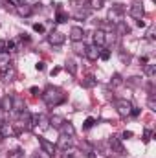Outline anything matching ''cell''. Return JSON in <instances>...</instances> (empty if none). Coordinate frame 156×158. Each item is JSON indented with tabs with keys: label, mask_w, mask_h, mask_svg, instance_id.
<instances>
[{
	"label": "cell",
	"mask_w": 156,
	"mask_h": 158,
	"mask_svg": "<svg viewBox=\"0 0 156 158\" xmlns=\"http://www.w3.org/2000/svg\"><path fill=\"white\" fill-rule=\"evenodd\" d=\"M74 17H76L77 20H81V19H86V17H88V11H86V9H84V11H81V9H79V11L76 13V15H74Z\"/></svg>",
	"instance_id": "cell-35"
},
{
	"label": "cell",
	"mask_w": 156,
	"mask_h": 158,
	"mask_svg": "<svg viewBox=\"0 0 156 158\" xmlns=\"http://www.w3.org/2000/svg\"><path fill=\"white\" fill-rule=\"evenodd\" d=\"M99 59L101 61H109L110 59V50H101L99 52Z\"/></svg>",
	"instance_id": "cell-32"
},
{
	"label": "cell",
	"mask_w": 156,
	"mask_h": 158,
	"mask_svg": "<svg viewBox=\"0 0 156 158\" xmlns=\"http://www.w3.org/2000/svg\"><path fill=\"white\" fill-rule=\"evenodd\" d=\"M105 35H107L105 30H96V31H94V44L99 46V48L107 46V42H105Z\"/></svg>",
	"instance_id": "cell-11"
},
{
	"label": "cell",
	"mask_w": 156,
	"mask_h": 158,
	"mask_svg": "<svg viewBox=\"0 0 156 158\" xmlns=\"http://www.w3.org/2000/svg\"><path fill=\"white\" fill-rule=\"evenodd\" d=\"M99 52H101V48L96 46V44L86 46V48H84V57H86L88 61H97V59H99Z\"/></svg>",
	"instance_id": "cell-9"
},
{
	"label": "cell",
	"mask_w": 156,
	"mask_h": 158,
	"mask_svg": "<svg viewBox=\"0 0 156 158\" xmlns=\"http://www.w3.org/2000/svg\"><path fill=\"white\" fill-rule=\"evenodd\" d=\"M15 11H17L20 17H30V15L33 13V7H31L30 4H26V2H24V4H18V6L15 7Z\"/></svg>",
	"instance_id": "cell-13"
},
{
	"label": "cell",
	"mask_w": 156,
	"mask_h": 158,
	"mask_svg": "<svg viewBox=\"0 0 156 158\" xmlns=\"http://www.w3.org/2000/svg\"><path fill=\"white\" fill-rule=\"evenodd\" d=\"M4 46H6V40H0V52H4Z\"/></svg>",
	"instance_id": "cell-48"
},
{
	"label": "cell",
	"mask_w": 156,
	"mask_h": 158,
	"mask_svg": "<svg viewBox=\"0 0 156 158\" xmlns=\"http://www.w3.org/2000/svg\"><path fill=\"white\" fill-rule=\"evenodd\" d=\"M64 68H66V72H70V76H76V74H77V66H76V63H74L72 59H68V61H66Z\"/></svg>",
	"instance_id": "cell-20"
},
{
	"label": "cell",
	"mask_w": 156,
	"mask_h": 158,
	"mask_svg": "<svg viewBox=\"0 0 156 158\" xmlns=\"http://www.w3.org/2000/svg\"><path fill=\"white\" fill-rule=\"evenodd\" d=\"M35 68H37V70H39V72H42V70H44V68H46V66H44V63H42V61H40V63H37V64H35Z\"/></svg>",
	"instance_id": "cell-43"
},
{
	"label": "cell",
	"mask_w": 156,
	"mask_h": 158,
	"mask_svg": "<svg viewBox=\"0 0 156 158\" xmlns=\"http://www.w3.org/2000/svg\"><path fill=\"white\" fill-rule=\"evenodd\" d=\"M4 7H6V9H7V11H15V7H17V6H15V4H13V2H11V0H7V2H6V4H4Z\"/></svg>",
	"instance_id": "cell-37"
},
{
	"label": "cell",
	"mask_w": 156,
	"mask_h": 158,
	"mask_svg": "<svg viewBox=\"0 0 156 158\" xmlns=\"http://www.w3.org/2000/svg\"><path fill=\"white\" fill-rule=\"evenodd\" d=\"M17 50V40H6V46H4V52H7V53H11V52H15Z\"/></svg>",
	"instance_id": "cell-25"
},
{
	"label": "cell",
	"mask_w": 156,
	"mask_h": 158,
	"mask_svg": "<svg viewBox=\"0 0 156 158\" xmlns=\"http://www.w3.org/2000/svg\"><path fill=\"white\" fill-rule=\"evenodd\" d=\"M59 131H61V134H63V136H70V138L76 134V127H74L70 121H66V119H64V123L61 125V129H59Z\"/></svg>",
	"instance_id": "cell-14"
},
{
	"label": "cell",
	"mask_w": 156,
	"mask_h": 158,
	"mask_svg": "<svg viewBox=\"0 0 156 158\" xmlns=\"http://www.w3.org/2000/svg\"><path fill=\"white\" fill-rule=\"evenodd\" d=\"M7 158H24V153H22L20 149H15V151H11V153L7 155Z\"/></svg>",
	"instance_id": "cell-30"
},
{
	"label": "cell",
	"mask_w": 156,
	"mask_h": 158,
	"mask_svg": "<svg viewBox=\"0 0 156 158\" xmlns=\"http://www.w3.org/2000/svg\"><path fill=\"white\" fill-rule=\"evenodd\" d=\"M48 42H50L51 46H61V44L66 42V35H64L63 31H51V33L48 35Z\"/></svg>",
	"instance_id": "cell-5"
},
{
	"label": "cell",
	"mask_w": 156,
	"mask_h": 158,
	"mask_svg": "<svg viewBox=\"0 0 156 158\" xmlns=\"http://www.w3.org/2000/svg\"><path fill=\"white\" fill-rule=\"evenodd\" d=\"M57 147H59L61 151H64V149H68V147H74V145H72V138H70V136H63V134H61Z\"/></svg>",
	"instance_id": "cell-17"
},
{
	"label": "cell",
	"mask_w": 156,
	"mask_h": 158,
	"mask_svg": "<svg viewBox=\"0 0 156 158\" xmlns=\"http://www.w3.org/2000/svg\"><path fill=\"white\" fill-rule=\"evenodd\" d=\"M70 39L74 40V42L83 40V39H84V30H83L81 26H74V28L70 30Z\"/></svg>",
	"instance_id": "cell-12"
},
{
	"label": "cell",
	"mask_w": 156,
	"mask_h": 158,
	"mask_svg": "<svg viewBox=\"0 0 156 158\" xmlns=\"http://www.w3.org/2000/svg\"><path fill=\"white\" fill-rule=\"evenodd\" d=\"M55 22L57 24H64V22H68V13H64V11H57V17H55Z\"/></svg>",
	"instance_id": "cell-23"
},
{
	"label": "cell",
	"mask_w": 156,
	"mask_h": 158,
	"mask_svg": "<svg viewBox=\"0 0 156 158\" xmlns=\"http://www.w3.org/2000/svg\"><path fill=\"white\" fill-rule=\"evenodd\" d=\"M20 39H22V40H26V42H30V37H28L26 33H24V35H20Z\"/></svg>",
	"instance_id": "cell-47"
},
{
	"label": "cell",
	"mask_w": 156,
	"mask_h": 158,
	"mask_svg": "<svg viewBox=\"0 0 156 158\" xmlns=\"http://www.w3.org/2000/svg\"><path fill=\"white\" fill-rule=\"evenodd\" d=\"M110 85H112V86H119V85H123V77H121L119 74H114L112 79H110Z\"/></svg>",
	"instance_id": "cell-28"
},
{
	"label": "cell",
	"mask_w": 156,
	"mask_h": 158,
	"mask_svg": "<svg viewBox=\"0 0 156 158\" xmlns=\"http://www.w3.org/2000/svg\"><path fill=\"white\" fill-rule=\"evenodd\" d=\"M0 103H2V110H4V112H9V110H11V98L6 96V98L0 99Z\"/></svg>",
	"instance_id": "cell-24"
},
{
	"label": "cell",
	"mask_w": 156,
	"mask_h": 158,
	"mask_svg": "<svg viewBox=\"0 0 156 158\" xmlns=\"http://www.w3.org/2000/svg\"><path fill=\"white\" fill-rule=\"evenodd\" d=\"M11 2H13L15 6H18V4H24V0H11Z\"/></svg>",
	"instance_id": "cell-49"
},
{
	"label": "cell",
	"mask_w": 156,
	"mask_h": 158,
	"mask_svg": "<svg viewBox=\"0 0 156 158\" xmlns=\"http://www.w3.org/2000/svg\"><path fill=\"white\" fill-rule=\"evenodd\" d=\"M33 31L42 33V31H44V26H42V24H33Z\"/></svg>",
	"instance_id": "cell-40"
},
{
	"label": "cell",
	"mask_w": 156,
	"mask_h": 158,
	"mask_svg": "<svg viewBox=\"0 0 156 158\" xmlns=\"http://www.w3.org/2000/svg\"><path fill=\"white\" fill-rule=\"evenodd\" d=\"M76 155H77L76 147H68V149L61 151V158H76Z\"/></svg>",
	"instance_id": "cell-21"
},
{
	"label": "cell",
	"mask_w": 156,
	"mask_h": 158,
	"mask_svg": "<svg viewBox=\"0 0 156 158\" xmlns=\"http://www.w3.org/2000/svg\"><path fill=\"white\" fill-rule=\"evenodd\" d=\"M117 31H121V33H129L130 30H129V26H125L123 22H119V24H117Z\"/></svg>",
	"instance_id": "cell-36"
},
{
	"label": "cell",
	"mask_w": 156,
	"mask_h": 158,
	"mask_svg": "<svg viewBox=\"0 0 156 158\" xmlns=\"http://www.w3.org/2000/svg\"><path fill=\"white\" fill-rule=\"evenodd\" d=\"M143 74H145L147 77H154V74H156V64H145V66H143Z\"/></svg>",
	"instance_id": "cell-22"
},
{
	"label": "cell",
	"mask_w": 156,
	"mask_h": 158,
	"mask_svg": "<svg viewBox=\"0 0 156 158\" xmlns=\"http://www.w3.org/2000/svg\"><path fill=\"white\" fill-rule=\"evenodd\" d=\"M0 26H2V22H0Z\"/></svg>",
	"instance_id": "cell-52"
},
{
	"label": "cell",
	"mask_w": 156,
	"mask_h": 158,
	"mask_svg": "<svg viewBox=\"0 0 156 158\" xmlns=\"http://www.w3.org/2000/svg\"><path fill=\"white\" fill-rule=\"evenodd\" d=\"M121 15H123V7H121L119 4H114L112 9L109 11V19L114 20V24H119V22H121Z\"/></svg>",
	"instance_id": "cell-10"
},
{
	"label": "cell",
	"mask_w": 156,
	"mask_h": 158,
	"mask_svg": "<svg viewBox=\"0 0 156 158\" xmlns=\"http://www.w3.org/2000/svg\"><path fill=\"white\" fill-rule=\"evenodd\" d=\"M33 158H40V156H39V155H35V156H33Z\"/></svg>",
	"instance_id": "cell-51"
},
{
	"label": "cell",
	"mask_w": 156,
	"mask_h": 158,
	"mask_svg": "<svg viewBox=\"0 0 156 158\" xmlns=\"http://www.w3.org/2000/svg\"><path fill=\"white\" fill-rule=\"evenodd\" d=\"M0 132H2V136L4 138H7V136H15V134H18L13 127H11V123H2V127H0Z\"/></svg>",
	"instance_id": "cell-16"
},
{
	"label": "cell",
	"mask_w": 156,
	"mask_h": 158,
	"mask_svg": "<svg viewBox=\"0 0 156 158\" xmlns=\"http://www.w3.org/2000/svg\"><path fill=\"white\" fill-rule=\"evenodd\" d=\"M147 39L154 40V26H151V28H149V31H147Z\"/></svg>",
	"instance_id": "cell-38"
},
{
	"label": "cell",
	"mask_w": 156,
	"mask_h": 158,
	"mask_svg": "<svg viewBox=\"0 0 156 158\" xmlns=\"http://www.w3.org/2000/svg\"><path fill=\"white\" fill-rule=\"evenodd\" d=\"M30 92H31L33 96H39V94H40V90L37 88V86H31V88H30Z\"/></svg>",
	"instance_id": "cell-42"
},
{
	"label": "cell",
	"mask_w": 156,
	"mask_h": 158,
	"mask_svg": "<svg viewBox=\"0 0 156 158\" xmlns=\"http://www.w3.org/2000/svg\"><path fill=\"white\" fill-rule=\"evenodd\" d=\"M0 140H4V136H2V132H0Z\"/></svg>",
	"instance_id": "cell-50"
},
{
	"label": "cell",
	"mask_w": 156,
	"mask_h": 158,
	"mask_svg": "<svg viewBox=\"0 0 156 158\" xmlns=\"http://www.w3.org/2000/svg\"><path fill=\"white\" fill-rule=\"evenodd\" d=\"M37 127H39V129H42V131H44V129H48V127H50V118H46L44 114H39Z\"/></svg>",
	"instance_id": "cell-19"
},
{
	"label": "cell",
	"mask_w": 156,
	"mask_h": 158,
	"mask_svg": "<svg viewBox=\"0 0 156 158\" xmlns=\"http://www.w3.org/2000/svg\"><path fill=\"white\" fill-rule=\"evenodd\" d=\"M20 123H22L24 129H30V131L33 129V125H31V112H30L28 109H26L24 112H20Z\"/></svg>",
	"instance_id": "cell-15"
},
{
	"label": "cell",
	"mask_w": 156,
	"mask_h": 158,
	"mask_svg": "<svg viewBox=\"0 0 156 158\" xmlns=\"http://www.w3.org/2000/svg\"><path fill=\"white\" fill-rule=\"evenodd\" d=\"M2 77H4V81H13V77H15V70H13V68L7 70L6 74H2Z\"/></svg>",
	"instance_id": "cell-31"
},
{
	"label": "cell",
	"mask_w": 156,
	"mask_h": 158,
	"mask_svg": "<svg viewBox=\"0 0 156 158\" xmlns=\"http://www.w3.org/2000/svg\"><path fill=\"white\" fill-rule=\"evenodd\" d=\"M81 42H83V40L74 42V52H76V53H79V55H84V48H86V46H84V44H81Z\"/></svg>",
	"instance_id": "cell-26"
},
{
	"label": "cell",
	"mask_w": 156,
	"mask_h": 158,
	"mask_svg": "<svg viewBox=\"0 0 156 158\" xmlns=\"http://www.w3.org/2000/svg\"><path fill=\"white\" fill-rule=\"evenodd\" d=\"M123 138H132V131H125L123 132Z\"/></svg>",
	"instance_id": "cell-45"
},
{
	"label": "cell",
	"mask_w": 156,
	"mask_h": 158,
	"mask_svg": "<svg viewBox=\"0 0 156 158\" xmlns=\"http://www.w3.org/2000/svg\"><path fill=\"white\" fill-rule=\"evenodd\" d=\"M114 107H116L117 114H119L121 118L130 116V109H132V103H130V101H127V99H116Z\"/></svg>",
	"instance_id": "cell-2"
},
{
	"label": "cell",
	"mask_w": 156,
	"mask_h": 158,
	"mask_svg": "<svg viewBox=\"0 0 156 158\" xmlns=\"http://www.w3.org/2000/svg\"><path fill=\"white\" fill-rule=\"evenodd\" d=\"M88 6L92 9H101L103 7V0H88Z\"/></svg>",
	"instance_id": "cell-29"
},
{
	"label": "cell",
	"mask_w": 156,
	"mask_h": 158,
	"mask_svg": "<svg viewBox=\"0 0 156 158\" xmlns=\"http://www.w3.org/2000/svg\"><path fill=\"white\" fill-rule=\"evenodd\" d=\"M107 143H109V147H110V151H112V153H116V156H123V155H125V149H123V143H121V140H119L117 136H110Z\"/></svg>",
	"instance_id": "cell-3"
},
{
	"label": "cell",
	"mask_w": 156,
	"mask_h": 158,
	"mask_svg": "<svg viewBox=\"0 0 156 158\" xmlns=\"http://www.w3.org/2000/svg\"><path fill=\"white\" fill-rule=\"evenodd\" d=\"M130 116H134V118L140 116V109H134V107H132V109H130Z\"/></svg>",
	"instance_id": "cell-41"
},
{
	"label": "cell",
	"mask_w": 156,
	"mask_h": 158,
	"mask_svg": "<svg viewBox=\"0 0 156 158\" xmlns=\"http://www.w3.org/2000/svg\"><path fill=\"white\" fill-rule=\"evenodd\" d=\"M42 99H44V103H46L48 107H57V105L64 103L66 96L63 94L61 88H57V86H48V88L42 92Z\"/></svg>",
	"instance_id": "cell-1"
},
{
	"label": "cell",
	"mask_w": 156,
	"mask_h": 158,
	"mask_svg": "<svg viewBox=\"0 0 156 158\" xmlns=\"http://www.w3.org/2000/svg\"><path fill=\"white\" fill-rule=\"evenodd\" d=\"M96 125V119L94 118H86L84 119V125H83V129H92Z\"/></svg>",
	"instance_id": "cell-33"
},
{
	"label": "cell",
	"mask_w": 156,
	"mask_h": 158,
	"mask_svg": "<svg viewBox=\"0 0 156 158\" xmlns=\"http://www.w3.org/2000/svg\"><path fill=\"white\" fill-rule=\"evenodd\" d=\"M151 138H153V131H151V129H145V131H143V142L147 143Z\"/></svg>",
	"instance_id": "cell-34"
},
{
	"label": "cell",
	"mask_w": 156,
	"mask_h": 158,
	"mask_svg": "<svg viewBox=\"0 0 156 158\" xmlns=\"http://www.w3.org/2000/svg\"><path fill=\"white\" fill-rule=\"evenodd\" d=\"M11 55L7 52H0V76L6 74L7 70H11Z\"/></svg>",
	"instance_id": "cell-4"
},
{
	"label": "cell",
	"mask_w": 156,
	"mask_h": 158,
	"mask_svg": "<svg viewBox=\"0 0 156 158\" xmlns=\"http://www.w3.org/2000/svg\"><path fill=\"white\" fill-rule=\"evenodd\" d=\"M149 109L151 110H156V103H154V96L151 94V98H149Z\"/></svg>",
	"instance_id": "cell-39"
},
{
	"label": "cell",
	"mask_w": 156,
	"mask_h": 158,
	"mask_svg": "<svg viewBox=\"0 0 156 158\" xmlns=\"http://www.w3.org/2000/svg\"><path fill=\"white\" fill-rule=\"evenodd\" d=\"M59 72H61V68H53V70H51V76H57Z\"/></svg>",
	"instance_id": "cell-46"
},
{
	"label": "cell",
	"mask_w": 156,
	"mask_h": 158,
	"mask_svg": "<svg viewBox=\"0 0 156 158\" xmlns=\"http://www.w3.org/2000/svg\"><path fill=\"white\" fill-rule=\"evenodd\" d=\"M39 145H40V149H42V153H46L48 156H55L57 147H55L51 142H48V140H44V138H39Z\"/></svg>",
	"instance_id": "cell-7"
},
{
	"label": "cell",
	"mask_w": 156,
	"mask_h": 158,
	"mask_svg": "<svg viewBox=\"0 0 156 158\" xmlns=\"http://www.w3.org/2000/svg\"><path fill=\"white\" fill-rule=\"evenodd\" d=\"M64 123V118L63 116H59V114H53V116H50V125L53 127V129H61V125Z\"/></svg>",
	"instance_id": "cell-18"
},
{
	"label": "cell",
	"mask_w": 156,
	"mask_h": 158,
	"mask_svg": "<svg viewBox=\"0 0 156 158\" xmlns=\"http://www.w3.org/2000/svg\"><path fill=\"white\" fill-rule=\"evenodd\" d=\"M11 110H13L15 114H20V112L26 110V103H24V99H22L20 96H13V98H11Z\"/></svg>",
	"instance_id": "cell-6"
},
{
	"label": "cell",
	"mask_w": 156,
	"mask_h": 158,
	"mask_svg": "<svg viewBox=\"0 0 156 158\" xmlns=\"http://www.w3.org/2000/svg\"><path fill=\"white\" fill-rule=\"evenodd\" d=\"M83 85L86 86V88H92V86H96L97 85V81H96V77H92V76H88V77L83 81Z\"/></svg>",
	"instance_id": "cell-27"
},
{
	"label": "cell",
	"mask_w": 156,
	"mask_h": 158,
	"mask_svg": "<svg viewBox=\"0 0 156 158\" xmlns=\"http://www.w3.org/2000/svg\"><path fill=\"white\" fill-rule=\"evenodd\" d=\"M129 15H130L134 20H140V19H143L145 9H143V6H142V4H132V6L129 7Z\"/></svg>",
	"instance_id": "cell-8"
},
{
	"label": "cell",
	"mask_w": 156,
	"mask_h": 158,
	"mask_svg": "<svg viewBox=\"0 0 156 158\" xmlns=\"http://www.w3.org/2000/svg\"><path fill=\"white\" fill-rule=\"evenodd\" d=\"M136 24H138L140 28H145V20H143V19H140V20H136Z\"/></svg>",
	"instance_id": "cell-44"
}]
</instances>
